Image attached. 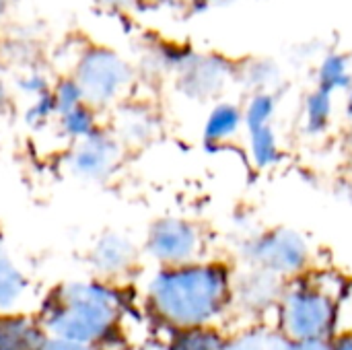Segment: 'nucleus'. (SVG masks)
Segmentation results:
<instances>
[{
    "label": "nucleus",
    "instance_id": "bb28decb",
    "mask_svg": "<svg viewBox=\"0 0 352 350\" xmlns=\"http://www.w3.org/2000/svg\"><path fill=\"white\" fill-rule=\"evenodd\" d=\"M351 198H352V190H351Z\"/></svg>",
    "mask_w": 352,
    "mask_h": 350
},
{
    "label": "nucleus",
    "instance_id": "4468645a",
    "mask_svg": "<svg viewBox=\"0 0 352 350\" xmlns=\"http://www.w3.org/2000/svg\"><path fill=\"white\" fill-rule=\"evenodd\" d=\"M227 338L214 326L175 330L167 350H225Z\"/></svg>",
    "mask_w": 352,
    "mask_h": 350
},
{
    "label": "nucleus",
    "instance_id": "dca6fc26",
    "mask_svg": "<svg viewBox=\"0 0 352 350\" xmlns=\"http://www.w3.org/2000/svg\"><path fill=\"white\" fill-rule=\"evenodd\" d=\"M239 126V111L233 105H221L212 111L206 124V140L219 142L231 136V132Z\"/></svg>",
    "mask_w": 352,
    "mask_h": 350
},
{
    "label": "nucleus",
    "instance_id": "f3484780",
    "mask_svg": "<svg viewBox=\"0 0 352 350\" xmlns=\"http://www.w3.org/2000/svg\"><path fill=\"white\" fill-rule=\"evenodd\" d=\"M330 116V91L326 89H318L307 103V120L311 128H322L328 122Z\"/></svg>",
    "mask_w": 352,
    "mask_h": 350
},
{
    "label": "nucleus",
    "instance_id": "ddd939ff",
    "mask_svg": "<svg viewBox=\"0 0 352 350\" xmlns=\"http://www.w3.org/2000/svg\"><path fill=\"white\" fill-rule=\"evenodd\" d=\"M124 146H142L155 138L157 120L155 116L138 105H128L118 111L113 130H111Z\"/></svg>",
    "mask_w": 352,
    "mask_h": 350
},
{
    "label": "nucleus",
    "instance_id": "7ed1b4c3",
    "mask_svg": "<svg viewBox=\"0 0 352 350\" xmlns=\"http://www.w3.org/2000/svg\"><path fill=\"white\" fill-rule=\"evenodd\" d=\"M342 281L307 270L287 283L276 305V330L287 340H332L336 336Z\"/></svg>",
    "mask_w": 352,
    "mask_h": 350
},
{
    "label": "nucleus",
    "instance_id": "b1692460",
    "mask_svg": "<svg viewBox=\"0 0 352 350\" xmlns=\"http://www.w3.org/2000/svg\"><path fill=\"white\" fill-rule=\"evenodd\" d=\"M344 149H346V153L352 157V126L349 128L346 136H344Z\"/></svg>",
    "mask_w": 352,
    "mask_h": 350
},
{
    "label": "nucleus",
    "instance_id": "aec40b11",
    "mask_svg": "<svg viewBox=\"0 0 352 350\" xmlns=\"http://www.w3.org/2000/svg\"><path fill=\"white\" fill-rule=\"evenodd\" d=\"M278 350H332V340H287Z\"/></svg>",
    "mask_w": 352,
    "mask_h": 350
},
{
    "label": "nucleus",
    "instance_id": "393cba45",
    "mask_svg": "<svg viewBox=\"0 0 352 350\" xmlns=\"http://www.w3.org/2000/svg\"><path fill=\"white\" fill-rule=\"evenodd\" d=\"M349 113L352 116V87H351V95H349Z\"/></svg>",
    "mask_w": 352,
    "mask_h": 350
},
{
    "label": "nucleus",
    "instance_id": "a878e982",
    "mask_svg": "<svg viewBox=\"0 0 352 350\" xmlns=\"http://www.w3.org/2000/svg\"><path fill=\"white\" fill-rule=\"evenodd\" d=\"M0 138H2V130H0Z\"/></svg>",
    "mask_w": 352,
    "mask_h": 350
},
{
    "label": "nucleus",
    "instance_id": "2eb2a0df",
    "mask_svg": "<svg viewBox=\"0 0 352 350\" xmlns=\"http://www.w3.org/2000/svg\"><path fill=\"white\" fill-rule=\"evenodd\" d=\"M285 342V336L274 330L272 334L270 332H260V330H252V332H245L241 336H235V338H227V349L225 350H278Z\"/></svg>",
    "mask_w": 352,
    "mask_h": 350
},
{
    "label": "nucleus",
    "instance_id": "0eeeda50",
    "mask_svg": "<svg viewBox=\"0 0 352 350\" xmlns=\"http://www.w3.org/2000/svg\"><path fill=\"white\" fill-rule=\"evenodd\" d=\"M124 144L113 132L87 130L78 134L66 155V169L80 182L101 184L109 179L124 161Z\"/></svg>",
    "mask_w": 352,
    "mask_h": 350
},
{
    "label": "nucleus",
    "instance_id": "a211bd4d",
    "mask_svg": "<svg viewBox=\"0 0 352 350\" xmlns=\"http://www.w3.org/2000/svg\"><path fill=\"white\" fill-rule=\"evenodd\" d=\"M346 66L342 64V60L338 58H332L324 64V70H322V89L326 91H334L336 87H340L342 83H346Z\"/></svg>",
    "mask_w": 352,
    "mask_h": 350
},
{
    "label": "nucleus",
    "instance_id": "1a4fd4ad",
    "mask_svg": "<svg viewBox=\"0 0 352 350\" xmlns=\"http://www.w3.org/2000/svg\"><path fill=\"white\" fill-rule=\"evenodd\" d=\"M289 281L250 266L239 278H233V303H237L243 311L260 316L270 309H276L285 287Z\"/></svg>",
    "mask_w": 352,
    "mask_h": 350
},
{
    "label": "nucleus",
    "instance_id": "f257e3e1",
    "mask_svg": "<svg viewBox=\"0 0 352 350\" xmlns=\"http://www.w3.org/2000/svg\"><path fill=\"white\" fill-rule=\"evenodd\" d=\"M233 305V274L221 262L159 268L146 287V307L171 332L214 326Z\"/></svg>",
    "mask_w": 352,
    "mask_h": 350
},
{
    "label": "nucleus",
    "instance_id": "9d476101",
    "mask_svg": "<svg viewBox=\"0 0 352 350\" xmlns=\"http://www.w3.org/2000/svg\"><path fill=\"white\" fill-rule=\"evenodd\" d=\"M229 68L217 60V58H204L196 56L190 58L182 68H179V89L194 99H208L217 95L225 80H227Z\"/></svg>",
    "mask_w": 352,
    "mask_h": 350
},
{
    "label": "nucleus",
    "instance_id": "9b49d317",
    "mask_svg": "<svg viewBox=\"0 0 352 350\" xmlns=\"http://www.w3.org/2000/svg\"><path fill=\"white\" fill-rule=\"evenodd\" d=\"M47 332L39 318L25 311L0 314V350H41Z\"/></svg>",
    "mask_w": 352,
    "mask_h": 350
},
{
    "label": "nucleus",
    "instance_id": "5701e85b",
    "mask_svg": "<svg viewBox=\"0 0 352 350\" xmlns=\"http://www.w3.org/2000/svg\"><path fill=\"white\" fill-rule=\"evenodd\" d=\"M16 4V0H0V19Z\"/></svg>",
    "mask_w": 352,
    "mask_h": 350
},
{
    "label": "nucleus",
    "instance_id": "412c9836",
    "mask_svg": "<svg viewBox=\"0 0 352 350\" xmlns=\"http://www.w3.org/2000/svg\"><path fill=\"white\" fill-rule=\"evenodd\" d=\"M332 350H352V332H344L332 338Z\"/></svg>",
    "mask_w": 352,
    "mask_h": 350
},
{
    "label": "nucleus",
    "instance_id": "f8f14e48",
    "mask_svg": "<svg viewBox=\"0 0 352 350\" xmlns=\"http://www.w3.org/2000/svg\"><path fill=\"white\" fill-rule=\"evenodd\" d=\"M29 278L14 262L8 248L0 241V314L23 311L29 297Z\"/></svg>",
    "mask_w": 352,
    "mask_h": 350
},
{
    "label": "nucleus",
    "instance_id": "4be33fe9",
    "mask_svg": "<svg viewBox=\"0 0 352 350\" xmlns=\"http://www.w3.org/2000/svg\"><path fill=\"white\" fill-rule=\"evenodd\" d=\"M136 0H97V4L105 6V8H111V10H122V8H128L132 6Z\"/></svg>",
    "mask_w": 352,
    "mask_h": 350
},
{
    "label": "nucleus",
    "instance_id": "f03ea898",
    "mask_svg": "<svg viewBox=\"0 0 352 350\" xmlns=\"http://www.w3.org/2000/svg\"><path fill=\"white\" fill-rule=\"evenodd\" d=\"M124 314V299L116 285L97 278L56 287L37 318L52 336L107 349L120 336Z\"/></svg>",
    "mask_w": 352,
    "mask_h": 350
},
{
    "label": "nucleus",
    "instance_id": "6e6552de",
    "mask_svg": "<svg viewBox=\"0 0 352 350\" xmlns=\"http://www.w3.org/2000/svg\"><path fill=\"white\" fill-rule=\"evenodd\" d=\"M140 262V250L136 243L116 231H107L97 237L89 252V264L97 278L107 283H118L128 276H132Z\"/></svg>",
    "mask_w": 352,
    "mask_h": 350
},
{
    "label": "nucleus",
    "instance_id": "423d86ee",
    "mask_svg": "<svg viewBox=\"0 0 352 350\" xmlns=\"http://www.w3.org/2000/svg\"><path fill=\"white\" fill-rule=\"evenodd\" d=\"M206 239L202 229L179 217H163L157 219L146 233L144 252L161 266H184L192 262L204 260Z\"/></svg>",
    "mask_w": 352,
    "mask_h": 350
},
{
    "label": "nucleus",
    "instance_id": "6ab92c4d",
    "mask_svg": "<svg viewBox=\"0 0 352 350\" xmlns=\"http://www.w3.org/2000/svg\"><path fill=\"white\" fill-rule=\"evenodd\" d=\"M41 350H105L103 347L97 344H89V342H78V340H70V338H60V336H52L47 334V338L43 340Z\"/></svg>",
    "mask_w": 352,
    "mask_h": 350
},
{
    "label": "nucleus",
    "instance_id": "20e7f679",
    "mask_svg": "<svg viewBox=\"0 0 352 350\" xmlns=\"http://www.w3.org/2000/svg\"><path fill=\"white\" fill-rule=\"evenodd\" d=\"M70 83L87 107L107 109L126 97L132 85V68L118 52L93 45L78 56Z\"/></svg>",
    "mask_w": 352,
    "mask_h": 350
},
{
    "label": "nucleus",
    "instance_id": "39448f33",
    "mask_svg": "<svg viewBox=\"0 0 352 350\" xmlns=\"http://www.w3.org/2000/svg\"><path fill=\"white\" fill-rule=\"evenodd\" d=\"M245 262L254 268L272 272L285 281L301 276L311 266L307 241L291 229L278 227L256 235L243 250Z\"/></svg>",
    "mask_w": 352,
    "mask_h": 350
}]
</instances>
